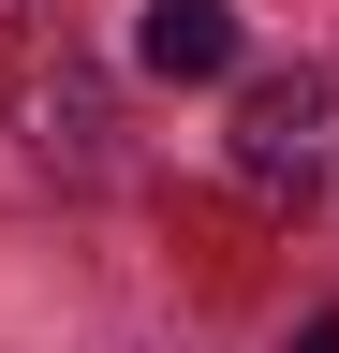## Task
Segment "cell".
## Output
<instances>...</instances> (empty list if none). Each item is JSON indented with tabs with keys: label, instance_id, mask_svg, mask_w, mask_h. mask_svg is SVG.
I'll return each mask as SVG.
<instances>
[{
	"label": "cell",
	"instance_id": "cell-2",
	"mask_svg": "<svg viewBox=\"0 0 339 353\" xmlns=\"http://www.w3.org/2000/svg\"><path fill=\"white\" fill-rule=\"evenodd\" d=\"M133 59L162 88H206V74H236V15L222 0H133Z\"/></svg>",
	"mask_w": 339,
	"mask_h": 353
},
{
	"label": "cell",
	"instance_id": "cell-1",
	"mask_svg": "<svg viewBox=\"0 0 339 353\" xmlns=\"http://www.w3.org/2000/svg\"><path fill=\"white\" fill-rule=\"evenodd\" d=\"M339 176V74H251L236 88V192L310 206Z\"/></svg>",
	"mask_w": 339,
	"mask_h": 353
},
{
	"label": "cell",
	"instance_id": "cell-3",
	"mask_svg": "<svg viewBox=\"0 0 339 353\" xmlns=\"http://www.w3.org/2000/svg\"><path fill=\"white\" fill-rule=\"evenodd\" d=\"M295 353H339V309H325V324H295Z\"/></svg>",
	"mask_w": 339,
	"mask_h": 353
}]
</instances>
